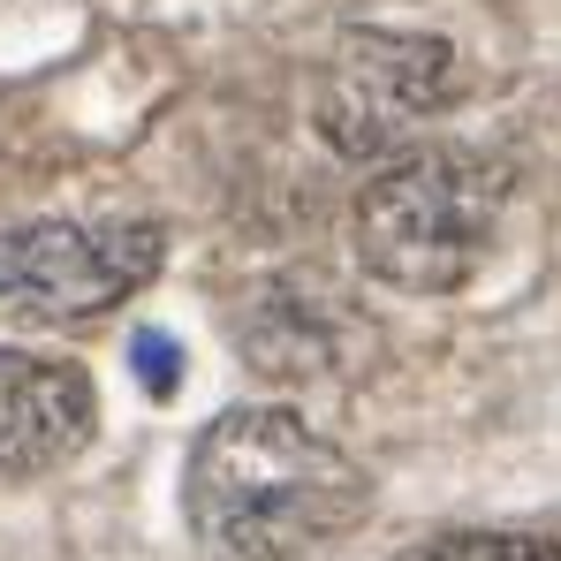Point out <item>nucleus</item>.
Segmentation results:
<instances>
[{
  "mask_svg": "<svg viewBox=\"0 0 561 561\" xmlns=\"http://www.w3.org/2000/svg\"><path fill=\"white\" fill-rule=\"evenodd\" d=\"M373 508V478L296 410H220L183 463V516L220 561H311Z\"/></svg>",
  "mask_w": 561,
  "mask_h": 561,
  "instance_id": "nucleus-1",
  "label": "nucleus"
},
{
  "mask_svg": "<svg viewBox=\"0 0 561 561\" xmlns=\"http://www.w3.org/2000/svg\"><path fill=\"white\" fill-rule=\"evenodd\" d=\"M508 168L470 145H410L357 190V266L402 296H456L501 228Z\"/></svg>",
  "mask_w": 561,
  "mask_h": 561,
  "instance_id": "nucleus-2",
  "label": "nucleus"
},
{
  "mask_svg": "<svg viewBox=\"0 0 561 561\" xmlns=\"http://www.w3.org/2000/svg\"><path fill=\"white\" fill-rule=\"evenodd\" d=\"M448 99H456V46L448 38H425V31H342L327 69H319L311 122H319V137L342 160H387Z\"/></svg>",
  "mask_w": 561,
  "mask_h": 561,
  "instance_id": "nucleus-3",
  "label": "nucleus"
},
{
  "mask_svg": "<svg viewBox=\"0 0 561 561\" xmlns=\"http://www.w3.org/2000/svg\"><path fill=\"white\" fill-rule=\"evenodd\" d=\"M160 274L152 220H23L0 236V319H99Z\"/></svg>",
  "mask_w": 561,
  "mask_h": 561,
  "instance_id": "nucleus-4",
  "label": "nucleus"
},
{
  "mask_svg": "<svg viewBox=\"0 0 561 561\" xmlns=\"http://www.w3.org/2000/svg\"><path fill=\"white\" fill-rule=\"evenodd\" d=\"M99 425L92 373L69 357L0 350V478H38L84 456Z\"/></svg>",
  "mask_w": 561,
  "mask_h": 561,
  "instance_id": "nucleus-5",
  "label": "nucleus"
},
{
  "mask_svg": "<svg viewBox=\"0 0 561 561\" xmlns=\"http://www.w3.org/2000/svg\"><path fill=\"white\" fill-rule=\"evenodd\" d=\"M402 561H561V547L539 531H448V539H425Z\"/></svg>",
  "mask_w": 561,
  "mask_h": 561,
  "instance_id": "nucleus-6",
  "label": "nucleus"
},
{
  "mask_svg": "<svg viewBox=\"0 0 561 561\" xmlns=\"http://www.w3.org/2000/svg\"><path fill=\"white\" fill-rule=\"evenodd\" d=\"M129 357H137V379H145L152 394H175V387H183V350H175L168 334H152V327H145V334L129 342Z\"/></svg>",
  "mask_w": 561,
  "mask_h": 561,
  "instance_id": "nucleus-7",
  "label": "nucleus"
}]
</instances>
